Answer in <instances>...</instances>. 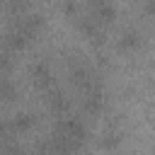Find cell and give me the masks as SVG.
Instances as JSON below:
<instances>
[{
  "instance_id": "cell-1",
  "label": "cell",
  "mask_w": 155,
  "mask_h": 155,
  "mask_svg": "<svg viewBox=\"0 0 155 155\" xmlns=\"http://www.w3.org/2000/svg\"><path fill=\"white\" fill-rule=\"evenodd\" d=\"M41 15H34V12H22L12 19L10 29L5 31V46L7 48H24L34 36L36 31L41 29Z\"/></svg>"
},
{
  "instance_id": "cell-2",
  "label": "cell",
  "mask_w": 155,
  "mask_h": 155,
  "mask_svg": "<svg viewBox=\"0 0 155 155\" xmlns=\"http://www.w3.org/2000/svg\"><path fill=\"white\" fill-rule=\"evenodd\" d=\"M51 138L58 140L65 150L75 153V150H80V148L85 145V140H87V128H85V124H82L80 119H75V116H61V119L56 121V126H53Z\"/></svg>"
},
{
  "instance_id": "cell-3",
  "label": "cell",
  "mask_w": 155,
  "mask_h": 155,
  "mask_svg": "<svg viewBox=\"0 0 155 155\" xmlns=\"http://www.w3.org/2000/svg\"><path fill=\"white\" fill-rule=\"evenodd\" d=\"M114 15H116V10H114L111 2L97 0V2H90V5H87V15H85V17H90V19H92L94 24H99V27H107V24L114 19Z\"/></svg>"
},
{
  "instance_id": "cell-4",
  "label": "cell",
  "mask_w": 155,
  "mask_h": 155,
  "mask_svg": "<svg viewBox=\"0 0 155 155\" xmlns=\"http://www.w3.org/2000/svg\"><path fill=\"white\" fill-rule=\"evenodd\" d=\"M44 94H46V97H44V99H46V107H48L53 114H58V116H65V114H68V107H70V104H68V97H65L56 85L48 87V90H44Z\"/></svg>"
},
{
  "instance_id": "cell-5",
  "label": "cell",
  "mask_w": 155,
  "mask_h": 155,
  "mask_svg": "<svg viewBox=\"0 0 155 155\" xmlns=\"http://www.w3.org/2000/svg\"><path fill=\"white\" fill-rule=\"evenodd\" d=\"M31 80H34V85L41 87V90H48V87L56 85V82H53V73H51V68H48L46 63H34V65H31Z\"/></svg>"
},
{
  "instance_id": "cell-6",
  "label": "cell",
  "mask_w": 155,
  "mask_h": 155,
  "mask_svg": "<svg viewBox=\"0 0 155 155\" xmlns=\"http://www.w3.org/2000/svg\"><path fill=\"white\" fill-rule=\"evenodd\" d=\"M39 155H73V153H70V150H65L58 140H53V138L48 136V138L39 145Z\"/></svg>"
},
{
  "instance_id": "cell-7",
  "label": "cell",
  "mask_w": 155,
  "mask_h": 155,
  "mask_svg": "<svg viewBox=\"0 0 155 155\" xmlns=\"http://www.w3.org/2000/svg\"><path fill=\"white\" fill-rule=\"evenodd\" d=\"M0 99H15V82L7 78V73H0Z\"/></svg>"
},
{
  "instance_id": "cell-8",
  "label": "cell",
  "mask_w": 155,
  "mask_h": 155,
  "mask_svg": "<svg viewBox=\"0 0 155 155\" xmlns=\"http://www.w3.org/2000/svg\"><path fill=\"white\" fill-rule=\"evenodd\" d=\"M121 46H126V48H136V46H140V31H136V29L124 31V36H121Z\"/></svg>"
},
{
  "instance_id": "cell-9",
  "label": "cell",
  "mask_w": 155,
  "mask_h": 155,
  "mask_svg": "<svg viewBox=\"0 0 155 155\" xmlns=\"http://www.w3.org/2000/svg\"><path fill=\"white\" fill-rule=\"evenodd\" d=\"M31 124H34V116L31 114H17V119H15V124H12V128L15 131H27V128H31Z\"/></svg>"
},
{
  "instance_id": "cell-10",
  "label": "cell",
  "mask_w": 155,
  "mask_h": 155,
  "mask_svg": "<svg viewBox=\"0 0 155 155\" xmlns=\"http://www.w3.org/2000/svg\"><path fill=\"white\" fill-rule=\"evenodd\" d=\"M104 136H107V138H104L102 143H104L107 148H114V145H119V131H116V133H114V131H107Z\"/></svg>"
}]
</instances>
